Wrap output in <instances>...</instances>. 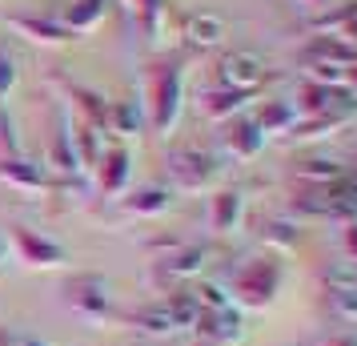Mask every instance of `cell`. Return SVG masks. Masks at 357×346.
<instances>
[{
    "label": "cell",
    "mask_w": 357,
    "mask_h": 346,
    "mask_svg": "<svg viewBox=\"0 0 357 346\" xmlns=\"http://www.w3.org/2000/svg\"><path fill=\"white\" fill-rule=\"evenodd\" d=\"M169 169H173L177 185H185V189H209L221 178L225 165L217 161L213 153H205V149H177L169 157Z\"/></svg>",
    "instance_id": "5"
},
{
    "label": "cell",
    "mask_w": 357,
    "mask_h": 346,
    "mask_svg": "<svg viewBox=\"0 0 357 346\" xmlns=\"http://www.w3.org/2000/svg\"><path fill=\"white\" fill-rule=\"evenodd\" d=\"M137 17L145 24L153 41H161V20H165V0H137Z\"/></svg>",
    "instance_id": "28"
},
{
    "label": "cell",
    "mask_w": 357,
    "mask_h": 346,
    "mask_svg": "<svg viewBox=\"0 0 357 346\" xmlns=\"http://www.w3.org/2000/svg\"><path fill=\"white\" fill-rule=\"evenodd\" d=\"M265 133H261V125L253 121V117H237V121H229L225 137H221V145H225V153L233 157V161H253L261 149H265Z\"/></svg>",
    "instance_id": "9"
},
{
    "label": "cell",
    "mask_w": 357,
    "mask_h": 346,
    "mask_svg": "<svg viewBox=\"0 0 357 346\" xmlns=\"http://www.w3.org/2000/svg\"><path fill=\"white\" fill-rule=\"evenodd\" d=\"M0 182H8L13 189L20 194H40V189H49V173H45V165L33 161V157H24V153H13V157H0Z\"/></svg>",
    "instance_id": "8"
},
{
    "label": "cell",
    "mask_w": 357,
    "mask_h": 346,
    "mask_svg": "<svg viewBox=\"0 0 357 346\" xmlns=\"http://www.w3.org/2000/svg\"><path fill=\"white\" fill-rule=\"evenodd\" d=\"M165 310H169V322H173V330H193L197 318H201L193 294H169V298H165Z\"/></svg>",
    "instance_id": "24"
},
{
    "label": "cell",
    "mask_w": 357,
    "mask_h": 346,
    "mask_svg": "<svg viewBox=\"0 0 357 346\" xmlns=\"http://www.w3.org/2000/svg\"><path fill=\"white\" fill-rule=\"evenodd\" d=\"M20 81V69H17V57L8 52V45H0V101L8 97Z\"/></svg>",
    "instance_id": "29"
},
{
    "label": "cell",
    "mask_w": 357,
    "mask_h": 346,
    "mask_svg": "<svg viewBox=\"0 0 357 346\" xmlns=\"http://www.w3.org/2000/svg\"><path fill=\"white\" fill-rule=\"evenodd\" d=\"M13 250H17L20 262L33 266V270H56V266L68 262V250L56 238L33 230V226H13Z\"/></svg>",
    "instance_id": "3"
},
{
    "label": "cell",
    "mask_w": 357,
    "mask_h": 346,
    "mask_svg": "<svg viewBox=\"0 0 357 346\" xmlns=\"http://www.w3.org/2000/svg\"><path fill=\"white\" fill-rule=\"evenodd\" d=\"M73 141H77V161H81V173H89V169H97L100 153H105V145H100L97 129L84 121V125H77L73 129Z\"/></svg>",
    "instance_id": "23"
},
{
    "label": "cell",
    "mask_w": 357,
    "mask_h": 346,
    "mask_svg": "<svg viewBox=\"0 0 357 346\" xmlns=\"http://www.w3.org/2000/svg\"><path fill=\"white\" fill-rule=\"evenodd\" d=\"M265 238H269L273 246H281V250H293L301 233H297V226H289V222H269V226H265Z\"/></svg>",
    "instance_id": "31"
},
{
    "label": "cell",
    "mask_w": 357,
    "mask_h": 346,
    "mask_svg": "<svg viewBox=\"0 0 357 346\" xmlns=\"http://www.w3.org/2000/svg\"><path fill=\"white\" fill-rule=\"evenodd\" d=\"M173 206V194L165 189V185H145V189H137L129 198H121V210L129 217H157L165 214Z\"/></svg>",
    "instance_id": "17"
},
{
    "label": "cell",
    "mask_w": 357,
    "mask_h": 346,
    "mask_svg": "<svg viewBox=\"0 0 357 346\" xmlns=\"http://www.w3.org/2000/svg\"><path fill=\"white\" fill-rule=\"evenodd\" d=\"M132 326L145 330V334H153V338H161V334H173V322H169V310H165V302H157V306H145V310L132 314Z\"/></svg>",
    "instance_id": "26"
},
{
    "label": "cell",
    "mask_w": 357,
    "mask_h": 346,
    "mask_svg": "<svg viewBox=\"0 0 357 346\" xmlns=\"http://www.w3.org/2000/svg\"><path fill=\"white\" fill-rule=\"evenodd\" d=\"M109 13V0H73L65 13H61V24L68 33H93Z\"/></svg>",
    "instance_id": "18"
},
{
    "label": "cell",
    "mask_w": 357,
    "mask_h": 346,
    "mask_svg": "<svg viewBox=\"0 0 357 346\" xmlns=\"http://www.w3.org/2000/svg\"><path fill=\"white\" fill-rule=\"evenodd\" d=\"M313 4H329V0H313Z\"/></svg>",
    "instance_id": "39"
},
{
    "label": "cell",
    "mask_w": 357,
    "mask_h": 346,
    "mask_svg": "<svg viewBox=\"0 0 357 346\" xmlns=\"http://www.w3.org/2000/svg\"><path fill=\"white\" fill-rule=\"evenodd\" d=\"M0 346H29V338H8V334H0Z\"/></svg>",
    "instance_id": "36"
},
{
    "label": "cell",
    "mask_w": 357,
    "mask_h": 346,
    "mask_svg": "<svg viewBox=\"0 0 357 346\" xmlns=\"http://www.w3.org/2000/svg\"><path fill=\"white\" fill-rule=\"evenodd\" d=\"M249 101H253V93H241V89H213V93H205L201 109L209 121H233Z\"/></svg>",
    "instance_id": "20"
},
{
    "label": "cell",
    "mask_w": 357,
    "mask_h": 346,
    "mask_svg": "<svg viewBox=\"0 0 357 346\" xmlns=\"http://www.w3.org/2000/svg\"><path fill=\"white\" fill-rule=\"evenodd\" d=\"M4 266H8V246H4V238H0V274H4Z\"/></svg>",
    "instance_id": "37"
},
{
    "label": "cell",
    "mask_w": 357,
    "mask_h": 346,
    "mask_svg": "<svg viewBox=\"0 0 357 346\" xmlns=\"http://www.w3.org/2000/svg\"><path fill=\"white\" fill-rule=\"evenodd\" d=\"M309 117H325V113H337V109H349L354 105V93L349 89H333V85H305V93L297 101Z\"/></svg>",
    "instance_id": "14"
},
{
    "label": "cell",
    "mask_w": 357,
    "mask_h": 346,
    "mask_svg": "<svg viewBox=\"0 0 357 346\" xmlns=\"http://www.w3.org/2000/svg\"><path fill=\"white\" fill-rule=\"evenodd\" d=\"M321 278H325V290H329V294H345V290H357V262H337V266H329Z\"/></svg>",
    "instance_id": "27"
},
{
    "label": "cell",
    "mask_w": 357,
    "mask_h": 346,
    "mask_svg": "<svg viewBox=\"0 0 357 346\" xmlns=\"http://www.w3.org/2000/svg\"><path fill=\"white\" fill-rule=\"evenodd\" d=\"M189 294H193L197 310H225V306H233V294H229L221 282H197Z\"/></svg>",
    "instance_id": "25"
},
{
    "label": "cell",
    "mask_w": 357,
    "mask_h": 346,
    "mask_svg": "<svg viewBox=\"0 0 357 346\" xmlns=\"http://www.w3.org/2000/svg\"><path fill=\"white\" fill-rule=\"evenodd\" d=\"M8 29H17L20 36H29L36 45H68L73 41V33L65 24L49 17H8Z\"/></svg>",
    "instance_id": "16"
},
{
    "label": "cell",
    "mask_w": 357,
    "mask_h": 346,
    "mask_svg": "<svg viewBox=\"0 0 357 346\" xmlns=\"http://www.w3.org/2000/svg\"><path fill=\"white\" fill-rule=\"evenodd\" d=\"M68 302H73V310L89 318V322H105V318H113V294H109V282L100 278V274H81V278L68 282Z\"/></svg>",
    "instance_id": "4"
},
{
    "label": "cell",
    "mask_w": 357,
    "mask_h": 346,
    "mask_svg": "<svg viewBox=\"0 0 357 346\" xmlns=\"http://www.w3.org/2000/svg\"><path fill=\"white\" fill-rule=\"evenodd\" d=\"M305 61H317V65H341L349 69L357 65V45L354 41H345V36H313L305 45Z\"/></svg>",
    "instance_id": "13"
},
{
    "label": "cell",
    "mask_w": 357,
    "mask_h": 346,
    "mask_svg": "<svg viewBox=\"0 0 357 346\" xmlns=\"http://www.w3.org/2000/svg\"><path fill=\"white\" fill-rule=\"evenodd\" d=\"M205 266H209V250L205 246H177L169 258L157 262V274H161V282H189Z\"/></svg>",
    "instance_id": "11"
},
{
    "label": "cell",
    "mask_w": 357,
    "mask_h": 346,
    "mask_svg": "<svg viewBox=\"0 0 357 346\" xmlns=\"http://www.w3.org/2000/svg\"><path fill=\"white\" fill-rule=\"evenodd\" d=\"M185 105V65H165L153 73V101H149V125L153 133H169L177 125Z\"/></svg>",
    "instance_id": "2"
},
{
    "label": "cell",
    "mask_w": 357,
    "mask_h": 346,
    "mask_svg": "<svg viewBox=\"0 0 357 346\" xmlns=\"http://www.w3.org/2000/svg\"><path fill=\"white\" fill-rule=\"evenodd\" d=\"M217 77H221V89H241V93H257L261 85H265V61H261L257 52L249 49H237L221 57V65H217Z\"/></svg>",
    "instance_id": "6"
},
{
    "label": "cell",
    "mask_w": 357,
    "mask_h": 346,
    "mask_svg": "<svg viewBox=\"0 0 357 346\" xmlns=\"http://www.w3.org/2000/svg\"><path fill=\"white\" fill-rule=\"evenodd\" d=\"M325 346H357V334H333Z\"/></svg>",
    "instance_id": "34"
},
{
    "label": "cell",
    "mask_w": 357,
    "mask_h": 346,
    "mask_svg": "<svg viewBox=\"0 0 357 346\" xmlns=\"http://www.w3.org/2000/svg\"><path fill=\"white\" fill-rule=\"evenodd\" d=\"M281 290V262L277 258H249V262L233 274V302H241V306H269Z\"/></svg>",
    "instance_id": "1"
},
{
    "label": "cell",
    "mask_w": 357,
    "mask_h": 346,
    "mask_svg": "<svg viewBox=\"0 0 357 346\" xmlns=\"http://www.w3.org/2000/svg\"><path fill=\"white\" fill-rule=\"evenodd\" d=\"M197 334L205 346H233L245 338V318L237 306H225V310H201L197 318Z\"/></svg>",
    "instance_id": "7"
},
{
    "label": "cell",
    "mask_w": 357,
    "mask_h": 346,
    "mask_svg": "<svg viewBox=\"0 0 357 346\" xmlns=\"http://www.w3.org/2000/svg\"><path fill=\"white\" fill-rule=\"evenodd\" d=\"M253 121L261 125V133H265V137L293 133V125H297V105H289V101H265V109H261Z\"/></svg>",
    "instance_id": "21"
},
{
    "label": "cell",
    "mask_w": 357,
    "mask_h": 346,
    "mask_svg": "<svg viewBox=\"0 0 357 346\" xmlns=\"http://www.w3.org/2000/svg\"><path fill=\"white\" fill-rule=\"evenodd\" d=\"M297 178L321 189V185H333V182H341V178H345V165L325 161V157H309V161L297 165Z\"/></svg>",
    "instance_id": "22"
},
{
    "label": "cell",
    "mask_w": 357,
    "mask_h": 346,
    "mask_svg": "<svg viewBox=\"0 0 357 346\" xmlns=\"http://www.w3.org/2000/svg\"><path fill=\"white\" fill-rule=\"evenodd\" d=\"M29 346H49V343H36V338H29Z\"/></svg>",
    "instance_id": "38"
},
{
    "label": "cell",
    "mask_w": 357,
    "mask_h": 346,
    "mask_svg": "<svg viewBox=\"0 0 357 346\" xmlns=\"http://www.w3.org/2000/svg\"><path fill=\"white\" fill-rule=\"evenodd\" d=\"M49 165L56 173H81V161H77V141H73V125H68V117L56 109V125H52V141H49Z\"/></svg>",
    "instance_id": "12"
},
{
    "label": "cell",
    "mask_w": 357,
    "mask_h": 346,
    "mask_svg": "<svg viewBox=\"0 0 357 346\" xmlns=\"http://www.w3.org/2000/svg\"><path fill=\"white\" fill-rule=\"evenodd\" d=\"M345 89H349V93L357 97V65H349V69H345Z\"/></svg>",
    "instance_id": "35"
},
{
    "label": "cell",
    "mask_w": 357,
    "mask_h": 346,
    "mask_svg": "<svg viewBox=\"0 0 357 346\" xmlns=\"http://www.w3.org/2000/svg\"><path fill=\"white\" fill-rule=\"evenodd\" d=\"M309 81H313V85H333V89H345V69H341V65H317V61H309Z\"/></svg>",
    "instance_id": "30"
},
{
    "label": "cell",
    "mask_w": 357,
    "mask_h": 346,
    "mask_svg": "<svg viewBox=\"0 0 357 346\" xmlns=\"http://www.w3.org/2000/svg\"><path fill=\"white\" fill-rule=\"evenodd\" d=\"M185 41L193 45V49H213V45H221V36H225V20L217 17V13H193V17L185 20Z\"/></svg>",
    "instance_id": "19"
},
{
    "label": "cell",
    "mask_w": 357,
    "mask_h": 346,
    "mask_svg": "<svg viewBox=\"0 0 357 346\" xmlns=\"http://www.w3.org/2000/svg\"><path fill=\"white\" fill-rule=\"evenodd\" d=\"M345 254H349V262H357V217H349V226H345Z\"/></svg>",
    "instance_id": "33"
},
{
    "label": "cell",
    "mask_w": 357,
    "mask_h": 346,
    "mask_svg": "<svg viewBox=\"0 0 357 346\" xmlns=\"http://www.w3.org/2000/svg\"><path fill=\"white\" fill-rule=\"evenodd\" d=\"M245 222V194L241 189H221L209 206V226L213 233H233Z\"/></svg>",
    "instance_id": "15"
},
{
    "label": "cell",
    "mask_w": 357,
    "mask_h": 346,
    "mask_svg": "<svg viewBox=\"0 0 357 346\" xmlns=\"http://www.w3.org/2000/svg\"><path fill=\"white\" fill-rule=\"evenodd\" d=\"M97 178H100V194L105 198H121L129 189V178H132V157L125 145H113L100 153L97 161Z\"/></svg>",
    "instance_id": "10"
},
{
    "label": "cell",
    "mask_w": 357,
    "mask_h": 346,
    "mask_svg": "<svg viewBox=\"0 0 357 346\" xmlns=\"http://www.w3.org/2000/svg\"><path fill=\"white\" fill-rule=\"evenodd\" d=\"M329 310L337 314L341 322H357V290H345V294H329Z\"/></svg>",
    "instance_id": "32"
}]
</instances>
